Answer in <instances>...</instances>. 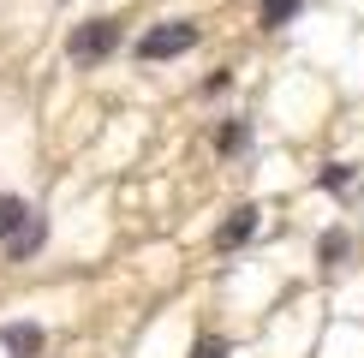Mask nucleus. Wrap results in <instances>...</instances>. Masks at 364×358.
Listing matches in <instances>:
<instances>
[{
  "instance_id": "10",
  "label": "nucleus",
  "mask_w": 364,
  "mask_h": 358,
  "mask_svg": "<svg viewBox=\"0 0 364 358\" xmlns=\"http://www.w3.org/2000/svg\"><path fill=\"white\" fill-rule=\"evenodd\" d=\"M346 179H353V168H328L323 179H316V185H328V191H341V185H346Z\"/></svg>"
},
{
  "instance_id": "11",
  "label": "nucleus",
  "mask_w": 364,
  "mask_h": 358,
  "mask_svg": "<svg viewBox=\"0 0 364 358\" xmlns=\"http://www.w3.org/2000/svg\"><path fill=\"white\" fill-rule=\"evenodd\" d=\"M197 358H227V340H215V335L197 340Z\"/></svg>"
},
{
  "instance_id": "2",
  "label": "nucleus",
  "mask_w": 364,
  "mask_h": 358,
  "mask_svg": "<svg viewBox=\"0 0 364 358\" xmlns=\"http://www.w3.org/2000/svg\"><path fill=\"white\" fill-rule=\"evenodd\" d=\"M191 42H197V24H186V18L149 24L144 36H138V60H168V54H186Z\"/></svg>"
},
{
  "instance_id": "1",
  "label": "nucleus",
  "mask_w": 364,
  "mask_h": 358,
  "mask_svg": "<svg viewBox=\"0 0 364 358\" xmlns=\"http://www.w3.org/2000/svg\"><path fill=\"white\" fill-rule=\"evenodd\" d=\"M114 48H119V18H90V24H78L66 36V54L84 60V66H90V60H108Z\"/></svg>"
},
{
  "instance_id": "8",
  "label": "nucleus",
  "mask_w": 364,
  "mask_h": 358,
  "mask_svg": "<svg viewBox=\"0 0 364 358\" xmlns=\"http://www.w3.org/2000/svg\"><path fill=\"white\" fill-rule=\"evenodd\" d=\"M215 149H221V156H233V149H245V126H239V119H227V126L215 131Z\"/></svg>"
},
{
  "instance_id": "6",
  "label": "nucleus",
  "mask_w": 364,
  "mask_h": 358,
  "mask_svg": "<svg viewBox=\"0 0 364 358\" xmlns=\"http://www.w3.org/2000/svg\"><path fill=\"white\" fill-rule=\"evenodd\" d=\"M30 215H36V209H30L24 197H0V239H12V233H18Z\"/></svg>"
},
{
  "instance_id": "3",
  "label": "nucleus",
  "mask_w": 364,
  "mask_h": 358,
  "mask_svg": "<svg viewBox=\"0 0 364 358\" xmlns=\"http://www.w3.org/2000/svg\"><path fill=\"white\" fill-rule=\"evenodd\" d=\"M42 239H48V221H42V215H30L24 227H18V233L6 239V257H12V263H24V257H36V251H42Z\"/></svg>"
},
{
  "instance_id": "4",
  "label": "nucleus",
  "mask_w": 364,
  "mask_h": 358,
  "mask_svg": "<svg viewBox=\"0 0 364 358\" xmlns=\"http://www.w3.org/2000/svg\"><path fill=\"white\" fill-rule=\"evenodd\" d=\"M251 233H257V209H251V203H239L233 215L221 221V233H215V245H221V251H233V245H245Z\"/></svg>"
},
{
  "instance_id": "5",
  "label": "nucleus",
  "mask_w": 364,
  "mask_h": 358,
  "mask_svg": "<svg viewBox=\"0 0 364 358\" xmlns=\"http://www.w3.org/2000/svg\"><path fill=\"white\" fill-rule=\"evenodd\" d=\"M0 340H6L12 358H36L42 352V328L36 322H6V328H0Z\"/></svg>"
},
{
  "instance_id": "7",
  "label": "nucleus",
  "mask_w": 364,
  "mask_h": 358,
  "mask_svg": "<svg viewBox=\"0 0 364 358\" xmlns=\"http://www.w3.org/2000/svg\"><path fill=\"white\" fill-rule=\"evenodd\" d=\"M299 6H305V0H263V6H257V18H263V30H275V24L293 18Z\"/></svg>"
},
{
  "instance_id": "9",
  "label": "nucleus",
  "mask_w": 364,
  "mask_h": 358,
  "mask_svg": "<svg viewBox=\"0 0 364 358\" xmlns=\"http://www.w3.org/2000/svg\"><path fill=\"white\" fill-rule=\"evenodd\" d=\"M316 257H323V263L346 257V233H323V245H316Z\"/></svg>"
}]
</instances>
